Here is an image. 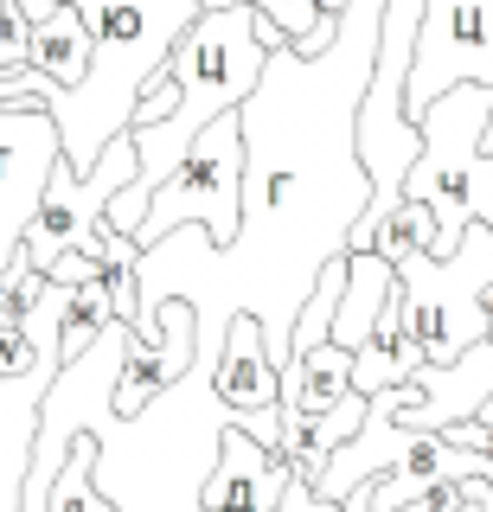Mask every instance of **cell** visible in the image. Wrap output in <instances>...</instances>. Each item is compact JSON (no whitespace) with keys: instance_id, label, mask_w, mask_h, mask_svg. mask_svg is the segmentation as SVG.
<instances>
[{"instance_id":"obj_1","label":"cell","mask_w":493,"mask_h":512,"mask_svg":"<svg viewBox=\"0 0 493 512\" xmlns=\"http://www.w3.org/2000/svg\"><path fill=\"white\" fill-rule=\"evenodd\" d=\"M97 32V71L84 90L58 96L52 116L65 128V160L71 173H90L116 135H129L135 103L154 71H167L173 45L186 39L205 7L199 0H71Z\"/></svg>"},{"instance_id":"obj_2","label":"cell","mask_w":493,"mask_h":512,"mask_svg":"<svg viewBox=\"0 0 493 512\" xmlns=\"http://www.w3.org/2000/svg\"><path fill=\"white\" fill-rule=\"evenodd\" d=\"M244 167H250L244 116H218L193 141V154L180 160V173L154 192L148 224L135 231V244L161 250L167 237H180V231H205L212 250H231L237 231H244Z\"/></svg>"},{"instance_id":"obj_3","label":"cell","mask_w":493,"mask_h":512,"mask_svg":"<svg viewBox=\"0 0 493 512\" xmlns=\"http://www.w3.org/2000/svg\"><path fill=\"white\" fill-rule=\"evenodd\" d=\"M135 180H141L135 135H116L90 173H71V160H58V173H52V186H45V205H39L33 231H26V250L20 256L39 269L45 282H52L65 263H90L103 276V269H109V237L97 231V224H103V212Z\"/></svg>"},{"instance_id":"obj_4","label":"cell","mask_w":493,"mask_h":512,"mask_svg":"<svg viewBox=\"0 0 493 512\" xmlns=\"http://www.w3.org/2000/svg\"><path fill=\"white\" fill-rule=\"evenodd\" d=\"M461 84L493 90V0H429L417 64H410V84H404V122L423 135L429 103H442ZM481 154H493V128Z\"/></svg>"},{"instance_id":"obj_5","label":"cell","mask_w":493,"mask_h":512,"mask_svg":"<svg viewBox=\"0 0 493 512\" xmlns=\"http://www.w3.org/2000/svg\"><path fill=\"white\" fill-rule=\"evenodd\" d=\"M58 160H65V128L52 109L45 103L0 109V276L20 263Z\"/></svg>"},{"instance_id":"obj_6","label":"cell","mask_w":493,"mask_h":512,"mask_svg":"<svg viewBox=\"0 0 493 512\" xmlns=\"http://www.w3.org/2000/svg\"><path fill=\"white\" fill-rule=\"evenodd\" d=\"M212 397L231 410V423L263 448H282V365L269 359V333L257 314H231L225 352L212 365Z\"/></svg>"},{"instance_id":"obj_7","label":"cell","mask_w":493,"mask_h":512,"mask_svg":"<svg viewBox=\"0 0 493 512\" xmlns=\"http://www.w3.org/2000/svg\"><path fill=\"white\" fill-rule=\"evenodd\" d=\"M289 487H295V474L282 461V448H263L257 436L225 423L218 429L212 474L199 480V512H282Z\"/></svg>"},{"instance_id":"obj_8","label":"cell","mask_w":493,"mask_h":512,"mask_svg":"<svg viewBox=\"0 0 493 512\" xmlns=\"http://www.w3.org/2000/svg\"><path fill=\"white\" fill-rule=\"evenodd\" d=\"M26 26H33V64L26 71H39L45 84L58 90H84L90 71H97V32L90 20L71 7V0H20Z\"/></svg>"},{"instance_id":"obj_9","label":"cell","mask_w":493,"mask_h":512,"mask_svg":"<svg viewBox=\"0 0 493 512\" xmlns=\"http://www.w3.org/2000/svg\"><path fill=\"white\" fill-rule=\"evenodd\" d=\"M429 365V352L417 346V333H410V314H404V288L385 301V314H378V327H372V340H365L359 352V365H353V391L359 397H385V391H404L410 378H417Z\"/></svg>"},{"instance_id":"obj_10","label":"cell","mask_w":493,"mask_h":512,"mask_svg":"<svg viewBox=\"0 0 493 512\" xmlns=\"http://www.w3.org/2000/svg\"><path fill=\"white\" fill-rule=\"evenodd\" d=\"M353 352L346 346H314V352H301V359L282 365V410H295V416H333L353 397Z\"/></svg>"},{"instance_id":"obj_11","label":"cell","mask_w":493,"mask_h":512,"mask_svg":"<svg viewBox=\"0 0 493 512\" xmlns=\"http://www.w3.org/2000/svg\"><path fill=\"white\" fill-rule=\"evenodd\" d=\"M103 455H109V448H103L97 429H77L65 468H58V480L45 487V506H26V512H122V506L103 493V480H97Z\"/></svg>"},{"instance_id":"obj_12","label":"cell","mask_w":493,"mask_h":512,"mask_svg":"<svg viewBox=\"0 0 493 512\" xmlns=\"http://www.w3.org/2000/svg\"><path fill=\"white\" fill-rule=\"evenodd\" d=\"M109 327H116V301H109V288H103V282L71 288L65 320H58V359H65V365L90 359V352L109 340Z\"/></svg>"},{"instance_id":"obj_13","label":"cell","mask_w":493,"mask_h":512,"mask_svg":"<svg viewBox=\"0 0 493 512\" xmlns=\"http://www.w3.org/2000/svg\"><path fill=\"white\" fill-rule=\"evenodd\" d=\"M436 237H442L436 212H429V205H417V199H404V205L385 218V231H378L372 250L391 256V263H410V256H429V250H436Z\"/></svg>"},{"instance_id":"obj_14","label":"cell","mask_w":493,"mask_h":512,"mask_svg":"<svg viewBox=\"0 0 493 512\" xmlns=\"http://www.w3.org/2000/svg\"><path fill=\"white\" fill-rule=\"evenodd\" d=\"M45 295H52V282H45L39 269L20 256V263L0 276V327H33V314H39Z\"/></svg>"},{"instance_id":"obj_15","label":"cell","mask_w":493,"mask_h":512,"mask_svg":"<svg viewBox=\"0 0 493 512\" xmlns=\"http://www.w3.org/2000/svg\"><path fill=\"white\" fill-rule=\"evenodd\" d=\"M180 103H186V90H180V77H167V71H154L148 77V90H141V103H135V135H154V128H167L173 116H180Z\"/></svg>"},{"instance_id":"obj_16","label":"cell","mask_w":493,"mask_h":512,"mask_svg":"<svg viewBox=\"0 0 493 512\" xmlns=\"http://www.w3.org/2000/svg\"><path fill=\"white\" fill-rule=\"evenodd\" d=\"M282 512H346V506L321 500V493H314V487H301V480H295V487H289V500H282Z\"/></svg>"},{"instance_id":"obj_17","label":"cell","mask_w":493,"mask_h":512,"mask_svg":"<svg viewBox=\"0 0 493 512\" xmlns=\"http://www.w3.org/2000/svg\"><path fill=\"white\" fill-rule=\"evenodd\" d=\"M468 512H493V480H468Z\"/></svg>"},{"instance_id":"obj_18","label":"cell","mask_w":493,"mask_h":512,"mask_svg":"<svg viewBox=\"0 0 493 512\" xmlns=\"http://www.w3.org/2000/svg\"><path fill=\"white\" fill-rule=\"evenodd\" d=\"M20 20H26L20 0H0V39H7V32H20Z\"/></svg>"},{"instance_id":"obj_19","label":"cell","mask_w":493,"mask_h":512,"mask_svg":"<svg viewBox=\"0 0 493 512\" xmlns=\"http://www.w3.org/2000/svg\"><path fill=\"white\" fill-rule=\"evenodd\" d=\"M468 423H481V429H493V391L481 397V404H474V416H468Z\"/></svg>"}]
</instances>
